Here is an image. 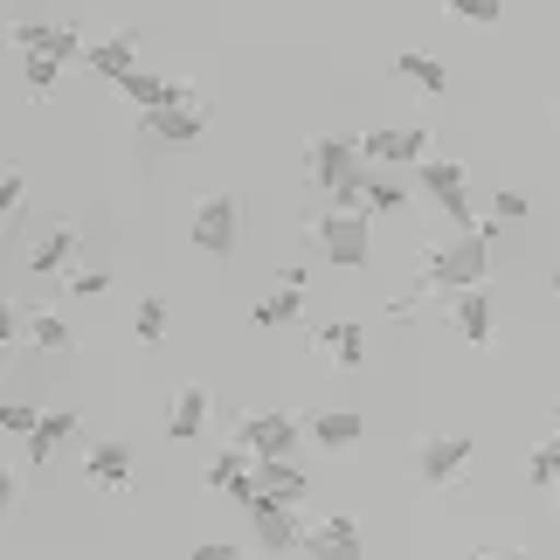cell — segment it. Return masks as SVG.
Wrapping results in <instances>:
<instances>
[{"instance_id":"obj_1","label":"cell","mask_w":560,"mask_h":560,"mask_svg":"<svg viewBox=\"0 0 560 560\" xmlns=\"http://www.w3.org/2000/svg\"><path fill=\"white\" fill-rule=\"evenodd\" d=\"M491 235L499 222H478V229H457L450 243H436L422 256V284L429 298H464V291H485L491 284Z\"/></svg>"},{"instance_id":"obj_2","label":"cell","mask_w":560,"mask_h":560,"mask_svg":"<svg viewBox=\"0 0 560 560\" xmlns=\"http://www.w3.org/2000/svg\"><path fill=\"white\" fill-rule=\"evenodd\" d=\"M229 443H243L249 457H298L305 450V416H291V408H249V416H229Z\"/></svg>"},{"instance_id":"obj_3","label":"cell","mask_w":560,"mask_h":560,"mask_svg":"<svg viewBox=\"0 0 560 560\" xmlns=\"http://www.w3.org/2000/svg\"><path fill=\"white\" fill-rule=\"evenodd\" d=\"M312 235H318V256H326L332 270H368V256H374V214H332V208H318L312 214Z\"/></svg>"},{"instance_id":"obj_4","label":"cell","mask_w":560,"mask_h":560,"mask_svg":"<svg viewBox=\"0 0 560 560\" xmlns=\"http://www.w3.org/2000/svg\"><path fill=\"white\" fill-rule=\"evenodd\" d=\"M305 174H312L318 194H339L347 180H368L360 132H318V139H305Z\"/></svg>"},{"instance_id":"obj_5","label":"cell","mask_w":560,"mask_h":560,"mask_svg":"<svg viewBox=\"0 0 560 560\" xmlns=\"http://www.w3.org/2000/svg\"><path fill=\"white\" fill-rule=\"evenodd\" d=\"M416 194H422V201H436L457 229H478V208H470V166L464 160H436V153H429L416 166Z\"/></svg>"},{"instance_id":"obj_6","label":"cell","mask_w":560,"mask_h":560,"mask_svg":"<svg viewBox=\"0 0 560 560\" xmlns=\"http://www.w3.org/2000/svg\"><path fill=\"white\" fill-rule=\"evenodd\" d=\"M235 235H243V201H235V194H201L194 214H187V243L201 256H229Z\"/></svg>"},{"instance_id":"obj_7","label":"cell","mask_w":560,"mask_h":560,"mask_svg":"<svg viewBox=\"0 0 560 560\" xmlns=\"http://www.w3.org/2000/svg\"><path fill=\"white\" fill-rule=\"evenodd\" d=\"M360 153H368V166H416L429 160V125H368L360 132Z\"/></svg>"},{"instance_id":"obj_8","label":"cell","mask_w":560,"mask_h":560,"mask_svg":"<svg viewBox=\"0 0 560 560\" xmlns=\"http://www.w3.org/2000/svg\"><path fill=\"white\" fill-rule=\"evenodd\" d=\"M298 553H305V560H368L353 512H326V520H305V533H298Z\"/></svg>"},{"instance_id":"obj_9","label":"cell","mask_w":560,"mask_h":560,"mask_svg":"<svg viewBox=\"0 0 560 560\" xmlns=\"http://www.w3.org/2000/svg\"><path fill=\"white\" fill-rule=\"evenodd\" d=\"M360 436H368V416L347 401H326V408H305V443L326 450V457H339V450H353Z\"/></svg>"},{"instance_id":"obj_10","label":"cell","mask_w":560,"mask_h":560,"mask_svg":"<svg viewBox=\"0 0 560 560\" xmlns=\"http://www.w3.org/2000/svg\"><path fill=\"white\" fill-rule=\"evenodd\" d=\"M470 457H478V443H470V436H422L416 478L422 485H464L470 478Z\"/></svg>"},{"instance_id":"obj_11","label":"cell","mask_w":560,"mask_h":560,"mask_svg":"<svg viewBox=\"0 0 560 560\" xmlns=\"http://www.w3.org/2000/svg\"><path fill=\"white\" fill-rule=\"evenodd\" d=\"M112 91L132 104L139 118H145V112H166V104H194V91H187L180 77H166V70H125Z\"/></svg>"},{"instance_id":"obj_12","label":"cell","mask_w":560,"mask_h":560,"mask_svg":"<svg viewBox=\"0 0 560 560\" xmlns=\"http://www.w3.org/2000/svg\"><path fill=\"white\" fill-rule=\"evenodd\" d=\"M249 526H256V547H264L270 560L298 553V533H305L298 505H284V499H256V505H249Z\"/></svg>"},{"instance_id":"obj_13","label":"cell","mask_w":560,"mask_h":560,"mask_svg":"<svg viewBox=\"0 0 560 560\" xmlns=\"http://www.w3.org/2000/svg\"><path fill=\"white\" fill-rule=\"evenodd\" d=\"M125 70H139V28H112V35H97L91 49H83V77L118 83Z\"/></svg>"},{"instance_id":"obj_14","label":"cell","mask_w":560,"mask_h":560,"mask_svg":"<svg viewBox=\"0 0 560 560\" xmlns=\"http://www.w3.org/2000/svg\"><path fill=\"white\" fill-rule=\"evenodd\" d=\"M77 436H83L77 401H56V408H42V429H35L28 443H21V457H28V464H49L56 450H62V443H77Z\"/></svg>"},{"instance_id":"obj_15","label":"cell","mask_w":560,"mask_h":560,"mask_svg":"<svg viewBox=\"0 0 560 560\" xmlns=\"http://www.w3.org/2000/svg\"><path fill=\"white\" fill-rule=\"evenodd\" d=\"M139 132L160 139V145H194V139L208 132V112H201V97H194V104H166V112H145L139 118Z\"/></svg>"},{"instance_id":"obj_16","label":"cell","mask_w":560,"mask_h":560,"mask_svg":"<svg viewBox=\"0 0 560 560\" xmlns=\"http://www.w3.org/2000/svg\"><path fill=\"white\" fill-rule=\"evenodd\" d=\"M312 353L326 360V368H347L353 374V368H368V332H360L353 318H332V326L312 332Z\"/></svg>"},{"instance_id":"obj_17","label":"cell","mask_w":560,"mask_h":560,"mask_svg":"<svg viewBox=\"0 0 560 560\" xmlns=\"http://www.w3.org/2000/svg\"><path fill=\"white\" fill-rule=\"evenodd\" d=\"M77 249H83V229H77V222H56V229L28 249V277H70V270H77Z\"/></svg>"},{"instance_id":"obj_18","label":"cell","mask_w":560,"mask_h":560,"mask_svg":"<svg viewBox=\"0 0 560 560\" xmlns=\"http://www.w3.org/2000/svg\"><path fill=\"white\" fill-rule=\"evenodd\" d=\"M256 491H264V499H284V505H305L312 478H305L298 457H256Z\"/></svg>"},{"instance_id":"obj_19","label":"cell","mask_w":560,"mask_h":560,"mask_svg":"<svg viewBox=\"0 0 560 560\" xmlns=\"http://www.w3.org/2000/svg\"><path fill=\"white\" fill-rule=\"evenodd\" d=\"M208 416H214V395L201 381H187V387H174V408H166V436L174 443H194L208 429Z\"/></svg>"},{"instance_id":"obj_20","label":"cell","mask_w":560,"mask_h":560,"mask_svg":"<svg viewBox=\"0 0 560 560\" xmlns=\"http://www.w3.org/2000/svg\"><path fill=\"white\" fill-rule=\"evenodd\" d=\"M83 478L97 491H132V450L125 443H91L83 450Z\"/></svg>"},{"instance_id":"obj_21","label":"cell","mask_w":560,"mask_h":560,"mask_svg":"<svg viewBox=\"0 0 560 560\" xmlns=\"http://www.w3.org/2000/svg\"><path fill=\"white\" fill-rule=\"evenodd\" d=\"M21 339H28V347H42V353H70V347H77V326H70L56 305H28V312H21Z\"/></svg>"},{"instance_id":"obj_22","label":"cell","mask_w":560,"mask_h":560,"mask_svg":"<svg viewBox=\"0 0 560 560\" xmlns=\"http://www.w3.org/2000/svg\"><path fill=\"white\" fill-rule=\"evenodd\" d=\"M298 318H305V291H291V284H277L270 298H256V305H249V326H256V332L298 326Z\"/></svg>"},{"instance_id":"obj_23","label":"cell","mask_w":560,"mask_h":560,"mask_svg":"<svg viewBox=\"0 0 560 560\" xmlns=\"http://www.w3.org/2000/svg\"><path fill=\"white\" fill-rule=\"evenodd\" d=\"M450 318H457L464 347H491V298H485V291H464V298H450Z\"/></svg>"},{"instance_id":"obj_24","label":"cell","mask_w":560,"mask_h":560,"mask_svg":"<svg viewBox=\"0 0 560 560\" xmlns=\"http://www.w3.org/2000/svg\"><path fill=\"white\" fill-rule=\"evenodd\" d=\"M395 77H401V83H416V91H429V97H443V91H450V70H443L436 56H422V49H401V56H395Z\"/></svg>"},{"instance_id":"obj_25","label":"cell","mask_w":560,"mask_h":560,"mask_svg":"<svg viewBox=\"0 0 560 560\" xmlns=\"http://www.w3.org/2000/svg\"><path fill=\"white\" fill-rule=\"evenodd\" d=\"M249 470H256L249 450H243V443H222V450L208 457V491H235V485L249 478Z\"/></svg>"},{"instance_id":"obj_26","label":"cell","mask_w":560,"mask_h":560,"mask_svg":"<svg viewBox=\"0 0 560 560\" xmlns=\"http://www.w3.org/2000/svg\"><path fill=\"white\" fill-rule=\"evenodd\" d=\"M408 201H416V180H395V174H368V214H401Z\"/></svg>"},{"instance_id":"obj_27","label":"cell","mask_w":560,"mask_h":560,"mask_svg":"<svg viewBox=\"0 0 560 560\" xmlns=\"http://www.w3.org/2000/svg\"><path fill=\"white\" fill-rule=\"evenodd\" d=\"M166 326H174V318H166V298L145 291L132 305V339H139V347H166Z\"/></svg>"},{"instance_id":"obj_28","label":"cell","mask_w":560,"mask_h":560,"mask_svg":"<svg viewBox=\"0 0 560 560\" xmlns=\"http://www.w3.org/2000/svg\"><path fill=\"white\" fill-rule=\"evenodd\" d=\"M526 485L540 491V499H553V485H560V443H553V436L526 450Z\"/></svg>"},{"instance_id":"obj_29","label":"cell","mask_w":560,"mask_h":560,"mask_svg":"<svg viewBox=\"0 0 560 560\" xmlns=\"http://www.w3.org/2000/svg\"><path fill=\"white\" fill-rule=\"evenodd\" d=\"M62 77H70V62H62V56H49V49H42V56H21V83H28V97H49Z\"/></svg>"},{"instance_id":"obj_30","label":"cell","mask_w":560,"mask_h":560,"mask_svg":"<svg viewBox=\"0 0 560 560\" xmlns=\"http://www.w3.org/2000/svg\"><path fill=\"white\" fill-rule=\"evenodd\" d=\"M0 429H8L14 443H28L35 429H42V408L35 401H0Z\"/></svg>"},{"instance_id":"obj_31","label":"cell","mask_w":560,"mask_h":560,"mask_svg":"<svg viewBox=\"0 0 560 560\" xmlns=\"http://www.w3.org/2000/svg\"><path fill=\"white\" fill-rule=\"evenodd\" d=\"M443 14H450V21H470V28H491V21L505 14V0H450Z\"/></svg>"},{"instance_id":"obj_32","label":"cell","mask_w":560,"mask_h":560,"mask_svg":"<svg viewBox=\"0 0 560 560\" xmlns=\"http://www.w3.org/2000/svg\"><path fill=\"white\" fill-rule=\"evenodd\" d=\"M526 214H533V201H526V194L520 187H491V222H526Z\"/></svg>"},{"instance_id":"obj_33","label":"cell","mask_w":560,"mask_h":560,"mask_svg":"<svg viewBox=\"0 0 560 560\" xmlns=\"http://www.w3.org/2000/svg\"><path fill=\"white\" fill-rule=\"evenodd\" d=\"M62 291H70V298H104V291H112V270H70Z\"/></svg>"},{"instance_id":"obj_34","label":"cell","mask_w":560,"mask_h":560,"mask_svg":"<svg viewBox=\"0 0 560 560\" xmlns=\"http://www.w3.org/2000/svg\"><path fill=\"white\" fill-rule=\"evenodd\" d=\"M21 201H28V187H21V166H8V174H0V214H21Z\"/></svg>"},{"instance_id":"obj_35","label":"cell","mask_w":560,"mask_h":560,"mask_svg":"<svg viewBox=\"0 0 560 560\" xmlns=\"http://www.w3.org/2000/svg\"><path fill=\"white\" fill-rule=\"evenodd\" d=\"M187 560H243V553H235V547H229V540H201V547H194V553H187Z\"/></svg>"},{"instance_id":"obj_36","label":"cell","mask_w":560,"mask_h":560,"mask_svg":"<svg viewBox=\"0 0 560 560\" xmlns=\"http://www.w3.org/2000/svg\"><path fill=\"white\" fill-rule=\"evenodd\" d=\"M416 312H422V298H387V318H395V326H408Z\"/></svg>"},{"instance_id":"obj_37","label":"cell","mask_w":560,"mask_h":560,"mask_svg":"<svg viewBox=\"0 0 560 560\" xmlns=\"http://www.w3.org/2000/svg\"><path fill=\"white\" fill-rule=\"evenodd\" d=\"M478 560H526V553H505V547H485Z\"/></svg>"},{"instance_id":"obj_38","label":"cell","mask_w":560,"mask_h":560,"mask_svg":"<svg viewBox=\"0 0 560 560\" xmlns=\"http://www.w3.org/2000/svg\"><path fill=\"white\" fill-rule=\"evenodd\" d=\"M553 443H560V401H553Z\"/></svg>"},{"instance_id":"obj_39","label":"cell","mask_w":560,"mask_h":560,"mask_svg":"<svg viewBox=\"0 0 560 560\" xmlns=\"http://www.w3.org/2000/svg\"><path fill=\"white\" fill-rule=\"evenodd\" d=\"M553 298H560V277H553Z\"/></svg>"},{"instance_id":"obj_40","label":"cell","mask_w":560,"mask_h":560,"mask_svg":"<svg viewBox=\"0 0 560 560\" xmlns=\"http://www.w3.org/2000/svg\"><path fill=\"white\" fill-rule=\"evenodd\" d=\"M553 499H560V485H553Z\"/></svg>"}]
</instances>
